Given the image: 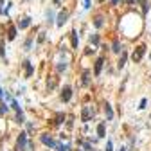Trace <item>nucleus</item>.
<instances>
[{
    "instance_id": "5",
    "label": "nucleus",
    "mask_w": 151,
    "mask_h": 151,
    "mask_svg": "<svg viewBox=\"0 0 151 151\" xmlns=\"http://www.w3.org/2000/svg\"><path fill=\"white\" fill-rule=\"evenodd\" d=\"M16 144H18V149H25V144H27V133H20Z\"/></svg>"
},
{
    "instance_id": "32",
    "label": "nucleus",
    "mask_w": 151,
    "mask_h": 151,
    "mask_svg": "<svg viewBox=\"0 0 151 151\" xmlns=\"http://www.w3.org/2000/svg\"><path fill=\"white\" fill-rule=\"evenodd\" d=\"M83 5H85V9H88V7H90V0H85Z\"/></svg>"
},
{
    "instance_id": "34",
    "label": "nucleus",
    "mask_w": 151,
    "mask_h": 151,
    "mask_svg": "<svg viewBox=\"0 0 151 151\" xmlns=\"http://www.w3.org/2000/svg\"><path fill=\"white\" fill-rule=\"evenodd\" d=\"M81 144H83V148H85V149H90V148H92V146H90L88 142H81Z\"/></svg>"
},
{
    "instance_id": "11",
    "label": "nucleus",
    "mask_w": 151,
    "mask_h": 151,
    "mask_svg": "<svg viewBox=\"0 0 151 151\" xmlns=\"http://www.w3.org/2000/svg\"><path fill=\"white\" fill-rule=\"evenodd\" d=\"M56 85H58V78H49L47 79V88H49V90H54Z\"/></svg>"
},
{
    "instance_id": "13",
    "label": "nucleus",
    "mask_w": 151,
    "mask_h": 151,
    "mask_svg": "<svg viewBox=\"0 0 151 151\" xmlns=\"http://www.w3.org/2000/svg\"><path fill=\"white\" fill-rule=\"evenodd\" d=\"M104 113H106V119H108V121H112V119H113V110H112V106H110L108 102L104 104Z\"/></svg>"
},
{
    "instance_id": "29",
    "label": "nucleus",
    "mask_w": 151,
    "mask_h": 151,
    "mask_svg": "<svg viewBox=\"0 0 151 151\" xmlns=\"http://www.w3.org/2000/svg\"><path fill=\"white\" fill-rule=\"evenodd\" d=\"M106 151H113V148H112V140H108V144H106Z\"/></svg>"
},
{
    "instance_id": "40",
    "label": "nucleus",
    "mask_w": 151,
    "mask_h": 151,
    "mask_svg": "<svg viewBox=\"0 0 151 151\" xmlns=\"http://www.w3.org/2000/svg\"><path fill=\"white\" fill-rule=\"evenodd\" d=\"M149 58H151V54H149Z\"/></svg>"
},
{
    "instance_id": "14",
    "label": "nucleus",
    "mask_w": 151,
    "mask_h": 151,
    "mask_svg": "<svg viewBox=\"0 0 151 151\" xmlns=\"http://www.w3.org/2000/svg\"><path fill=\"white\" fill-rule=\"evenodd\" d=\"M70 40H72V47H74V49H78L79 40H78V32H76V31H72V32H70Z\"/></svg>"
},
{
    "instance_id": "3",
    "label": "nucleus",
    "mask_w": 151,
    "mask_h": 151,
    "mask_svg": "<svg viewBox=\"0 0 151 151\" xmlns=\"http://www.w3.org/2000/svg\"><path fill=\"white\" fill-rule=\"evenodd\" d=\"M72 97V88L70 86H63V90H61V101L63 102H68Z\"/></svg>"
},
{
    "instance_id": "4",
    "label": "nucleus",
    "mask_w": 151,
    "mask_h": 151,
    "mask_svg": "<svg viewBox=\"0 0 151 151\" xmlns=\"http://www.w3.org/2000/svg\"><path fill=\"white\" fill-rule=\"evenodd\" d=\"M68 20V11H61L58 15V20H56V25L58 27H63V24Z\"/></svg>"
},
{
    "instance_id": "26",
    "label": "nucleus",
    "mask_w": 151,
    "mask_h": 151,
    "mask_svg": "<svg viewBox=\"0 0 151 151\" xmlns=\"http://www.w3.org/2000/svg\"><path fill=\"white\" fill-rule=\"evenodd\" d=\"M45 42V32H40V36H38V43H43Z\"/></svg>"
},
{
    "instance_id": "6",
    "label": "nucleus",
    "mask_w": 151,
    "mask_h": 151,
    "mask_svg": "<svg viewBox=\"0 0 151 151\" xmlns=\"http://www.w3.org/2000/svg\"><path fill=\"white\" fill-rule=\"evenodd\" d=\"M42 142L45 144V146H49V148H56L58 144L52 140V137H49V135H42Z\"/></svg>"
},
{
    "instance_id": "10",
    "label": "nucleus",
    "mask_w": 151,
    "mask_h": 151,
    "mask_svg": "<svg viewBox=\"0 0 151 151\" xmlns=\"http://www.w3.org/2000/svg\"><path fill=\"white\" fill-rule=\"evenodd\" d=\"M94 25L97 27V29H101V27L104 25V16H102V15H97V16H95V20H94Z\"/></svg>"
},
{
    "instance_id": "2",
    "label": "nucleus",
    "mask_w": 151,
    "mask_h": 151,
    "mask_svg": "<svg viewBox=\"0 0 151 151\" xmlns=\"http://www.w3.org/2000/svg\"><path fill=\"white\" fill-rule=\"evenodd\" d=\"M92 115H94L92 106H83V112H81V119H83L85 122H88V121L92 119Z\"/></svg>"
},
{
    "instance_id": "23",
    "label": "nucleus",
    "mask_w": 151,
    "mask_h": 151,
    "mask_svg": "<svg viewBox=\"0 0 151 151\" xmlns=\"http://www.w3.org/2000/svg\"><path fill=\"white\" fill-rule=\"evenodd\" d=\"M148 9H149V4L146 2V0H142V11H144V15L148 13Z\"/></svg>"
},
{
    "instance_id": "27",
    "label": "nucleus",
    "mask_w": 151,
    "mask_h": 151,
    "mask_svg": "<svg viewBox=\"0 0 151 151\" xmlns=\"http://www.w3.org/2000/svg\"><path fill=\"white\" fill-rule=\"evenodd\" d=\"M65 68H67V63H59V65H58V72L65 70Z\"/></svg>"
},
{
    "instance_id": "37",
    "label": "nucleus",
    "mask_w": 151,
    "mask_h": 151,
    "mask_svg": "<svg viewBox=\"0 0 151 151\" xmlns=\"http://www.w3.org/2000/svg\"><path fill=\"white\" fill-rule=\"evenodd\" d=\"M54 4H59V0H54Z\"/></svg>"
},
{
    "instance_id": "19",
    "label": "nucleus",
    "mask_w": 151,
    "mask_h": 151,
    "mask_svg": "<svg viewBox=\"0 0 151 151\" xmlns=\"http://www.w3.org/2000/svg\"><path fill=\"white\" fill-rule=\"evenodd\" d=\"M90 43L95 45V47L99 45V36H97V34H92V36H90Z\"/></svg>"
},
{
    "instance_id": "16",
    "label": "nucleus",
    "mask_w": 151,
    "mask_h": 151,
    "mask_svg": "<svg viewBox=\"0 0 151 151\" xmlns=\"http://www.w3.org/2000/svg\"><path fill=\"white\" fill-rule=\"evenodd\" d=\"M7 38H9V40H15V38H16V27H13V25L9 27V32H7Z\"/></svg>"
},
{
    "instance_id": "18",
    "label": "nucleus",
    "mask_w": 151,
    "mask_h": 151,
    "mask_svg": "<svg viewBox=\"0 0 151 151\" xmlns=\"http://www.w3.org/2000/svg\"><path fill=\"white\" fill-rule=\"evenodd\" d=\"M88 83H90V72L85 70L83 72V85H88Z\"/></svg>"
},
{
    "instance_id": "36",
    "label": "nucleus",
    "mask_w": 151,
    "mask_h": 151,
    "mask_svg": "<svg viewBox=\"0 0 151 151\" xmlns=\"http://www.w3.org/2000/svg\"><path fill=\"white\" fill-rule=\"evenodd\" d=\"M0 97H4V92H2V88H0Z\"/></svg>"
},
{
    "instance_id": "20",
    "label": "nucleus",
    "mask_w": 151,
    "mask_h": 151,
    "mask_svg": "<svg viewBox=\"0 0 151 151\" xmlns=\"http://www.w3.org/2000/svg\"><path fill=\"white\" fill-rule=\"evenodd\" d=\"M112 51H113V52H121V51H122L121 43H119V42H113V47H112Z\"/></svg>"
},
{
    "instance_id": "9",
    "label": "nucleus",
    "mask_w": 151,
    "mask_h": 151,
    "mask_svg": "<svg viewBox=\"0 0 151 151\" xmlns=\"http://www.w3.org/2000/svg\"><path fill=\"white\" fill-rule=\"evenodd\" d=\"M126 59H128V52H126V51H121V59H119L117 67H119V68H122V67L126 65Z\"/></svg>"
},
{
    "instance_id": "21",
    "label": "nucleus",
    "mask_w": 151,
    "mask_h": 151,
    "mask_svg": "<svg viewBox=\"0 0 151 151\" xmlns=\"http://www.w3.org/2000/svg\"><path fill=\"white\" fill-rule=\"evenodd\" d=\"M11 108H13V110H16V112H20V104H18L15 99H11Z\"/></svg>"
},
{
    "instance_id": "22",
    "label": "nucleus",
    "mask_w": 151,
    "mask_h": 151,
    "mask_svg": "<svg viewBox=\"0 0 151 151\" xmlns=\"http://www.w3.org/2000/svg\"><path fill=\"white\" fill-rule=\"evenodd\" d=\"M47 22H49V24H52V22H54V13H52V11L47 13Z\"/></svg>"
},
{
    "instance_id": "25",
    "label": "nucleus",
    "mask_w": 151,
    "mask_h": 151,
    "mask_svg": "<svg viewBox=\"0 0 151 151\" xmlns=\"http://www.w3.org/2000/svg\"><path fill=\"white\" fill-rule=\"evenodd\" d=\"M7 106H5V104H0V115H4V113H7Z\"/></svg>"
},
{
    "instance_id": "35",
    "label": "nucleus",
    "mask_w": 151,
    "mask_h": 151,
    "mask_svg": "<svg viewBox=\"0 0 151 151\" xmlns=\"http://www.w3.org/2000/svg\"><path fill=\"white\" fill-rule=\"evenodd\" d=\"M2 5H4V0H0V13H2Z\"/></svg>"
},
{
    "instance_id": "31",
    "label": "nucleus",
    "mask_w": 151,
    "mask_h": 151,
    "mask_svg": "<svg viewBox=\"0 0 151 151\" xmlns=\"http://www.w3.org/2000/svg\"><path fill=\"white\" fill-rule=\"evenodd\" d=\"M0 56L5 58V52H4V45H0Z\"/></svg>"
},
{
    "instance_id": "12",
    "label": "nucleus",
    "mask_w": 151,
    "mask_h": 151,
    "mask_svg": "<svg viewBox=\"0 0 151 151\" xmlns=\"http://www.w3.org/2000/svg\"><path fill=\"white\" fill-rule=\"evenodd\" d=\"M29 25H31V18H29V16H25V18H22V22H18L20 29H27Z\"/></svg>"
},
{
    "instance_id": "30",
    "label": "nucleus",
    "mask_w": 151,
    "mask_h": 151,
    "mask_svg": "<svg viewBox=\"0 0 151 151\" xmlns=\"http://www.w3.org/2000/svg\"><path fill=\"white\" fill-rule=\"evenodd\" d=\"M139 108H140V110L146 108V99H142V101H140V106H139Z\"/></svg>"
},
{
    "instance_id": "24",
    "label": "nucleus",
    "mask_w": 151,
    "mask_h": 151,
    "mask_svg": "<svg viewBox=\"0 0 151 151\" xmlns=\"http://www.w3.org/2000/svg\"><path fill=\"white\" fill-rule=\"evenodd\" d=\"M63 119H65V115H63V113H58V117H56V124H61V122H63Z\"/></svg>"
},
{
    "instance_id": "39",
    "label": "nucleus",
    "mask_w": 151,
    "mask_h": 151,
    "mask_svg": "<svg viewBox=\"0 0 151 151\" xmlns=\"http://www.w3.org/2000/svg\"><path fill=\"white\" fill-rule=\"evenodd\" d=\"M121 151H124V149H121Z\"/></svg>"
},
{
    "instance_id": "7",
    "label": "nucleus",
    "mask_w": 151,
    "mask_h": 151,
    "mask_svg": "<svg viewBox=\"0 0 151 151\" xmlns=\"http://www.w3.org/2000/svg\"><path fill=\"white\" fill-rule=\"evenodd\" d=\"M102 65H104V59L99 58L95 61V68H94V76H101V70H102Z\"/></svg>"
},
{
    "instance_id": "15",
    "label": "nucleus",
    "mask_w": 151,
    "mask_h": 151,
    "mask_svg": "<svg viewBox=\"0 0 151 151\" xmlns=\"http://www.w3.org/2000/svg\"><path fill=\"white\" fill-rule=\"evenodd\" d=\"M104 133H106L104 131V122H101V124L97 126V137H99V139H104V137H106Z\"/></svg>"
},
{
    "instance_id": "1",
    "label": "nucleus",
    "mask_w": 151,
    "mask_h": 151,
    "mask_svg": "<svg viewBox=\"0 0 151 151\" xmlns=\"http://www.w3.org/2000/svg\"><path fill=\"white\" fill-rule=\"evenodd\" d=\"M146 54V45H140V47H137V51H133L131 54V59L135 61V63H139V61L142 59V56Z\"/></svg>"
},
{
    "instance_id": "17",
    "label": "nucleus",
    "mask_w": 151,
    "mask_h": 151,
    "mask_svg": "<svg viewBox=\"0 0 151 151\" xmlns=\"http://www.w3.org/2000/svg\"><path fill=\"white\" fill-rule=\"evenodd\" d=\"M16 122H20V124H22V122H25V117H24V112L22 110H20V112H16V119H15Z\"/></svg>"
},
{
    "instance_id": "28",
    "label": "nucleus",
    "mask_w": 151,
    "mask_h": 151,
    "mask_svg": "<svg viewBox=\"0 0 151 151\" xmlns=\"http://www.w3.org/2000/svg\"><path fill=\"white\" fill-rule=\"evenodd\" d=\"M31 45H32V40L29 38V40H27V42H25V49H27V51H29V49H31Z\"/></svg>"
},
{
    "instance_id": "33",
    "label": "nucleus",
    "mask_w": 151,
    "mask_h": 151,
    "mask_svg": "<svg viewBox=\"0 0 151 151\" xmlns=\"http://www.w3.org/2000/svg\"><path fill=\"white\" fill-rule=\"evenodd\" d=\"M58 151H68V146H59Z\"/></svg>"
},
{
    "instance_id": "8",
    "label": "nucleus",
    "mask_w": 151,
    "mask_h": 151,
    "mask_svg": "<svg viewBox=\"0 0 151 151\" xmlns=\"http://www.w3.org/2000/svg\"><path fill=\"white\" fill-rule=\"evenodd\" d=\"M24 68H25V78H31L32 76V72H34V67L31 65V61H24Z\"/></svg>"
},
{
    "instance_id": "38",
    "label": "nucleus",
    "mask_w": 151,
    "mask_h": 151,
    "mask_svg": "<svg viewBox=\"0 0 151 151\" xmlns=\"http://www.w3.org/2000/svg\"><path fill=\"white\" fill-rule=\"evenodd\" d=\"M99 2H102V0H99Z\"/></svg>"
}]
</instances>
